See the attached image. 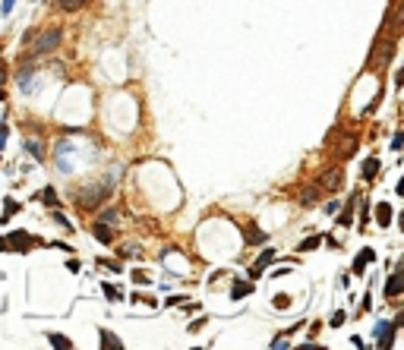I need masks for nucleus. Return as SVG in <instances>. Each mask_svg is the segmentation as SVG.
I'll return each instance as SVG.
<instances>
[{"label": "nucleus", "instance_id": "nucleus-1", "mask_svg": "<svg viewBox=\"0 0 404 350\" xmlns=\"http://www.w3.org/2000/svg\"><path fill=\"white\" fill-rule=\"evenodd\" d=\"M35 243H38V240H35L32 234H26V230H16V234L7 237V249H29Z\"/></svg>", "mask_w": 404, "mask_h": 350}, {"label": "nucleus", "instance_id": "nucleus-2", "mask_svg": "<svg viewBox=\"0 0 404 350\" xmlns=\"http://www.w3.org/2000/svg\"><path fill=\"white\" fill-rule=\"evenodd\" d=\"M104 196H107V186H104V183H92V193H82L79 202H82V205H95V202L104 199Z\"/></svg>", "mask_w": 404, "mask_h": 350}, {"label": "nucleus", "instance_id": "nucleus-3", "mask_svg": "<svg viewBox=\"0 0 404 350\" xmlns=\"http://www.w3.org/2000/svg\"><path fill=\"white\" fill-rule=\"evenodd\" d=\"M392 331H395V325H389V322L376 325V338H379V344H382V347H389V344H392Z\"/></svg>", "mask_w": 404, "mask_h": 350}, {"label": "nucleus", "instance_id": "nucleus-4", "mask_svg": "<svg viewBox=\"0 0 404 350\" xmlns=\"http://www.w3.org/2000/svg\"><path fill=\"white\" fill-rule=\"evenodd\" d=\"M60 41V32H44V38L38 41V51H51V48H57Z\"/></svg>", "mask_w": 404, "mask_h": 350}, {"label": "nucleus", "instance_id": "nucleus-5", "mask_svg": "<svg viewBox=\"0 0 404 350\" xmlns=\"http://www.w3.org/2000/svg\"><path fill=\"white\" fill-rule=\"evenodd\" d=\"M376 221H379V227H389V224H392V208L385 205V202L376 208Z\"/></svg>", "mask_w": 404, "mask_h": 350}, {"label": "nucleus", "instance_id": "nucleus-6", "mask_svg": "<svg viewBox=\"0 0 404 350\" xmlns=\"http://www.w3.org/2000/svg\"><path fill=\"white\" fill-rule=\"evenodd\" d=\"M373 259V249H363L360 255H357V262H354V274H360L363 268H366V262H370Z\"/></svg>", "mask_w": 404, "mask_h": 350}, {"label": "nucleus", "instance_id": "nucleus-7", "mask_svg": "<svg viewBox=\"0 0 404 350\" xmlns=\"http://www.w3.org/2000/svg\"><path fill=\"white\" fill-rule=\"evenodd\" d=\"M101 347H107V350H120L123 344H120V341L111 335V331H101Z\"/></svg>", "mask_w": 404, "mask_h": 350}, {"label": "nucleus", "instance_id": "nucleus-8", "mask_svg": "<svg viewBox=\"0 0 404 350\" xmlns=\"http://www.w3.org/2000/svg\"><path fill=\"white\" fill-rule=\"evenodd\" d=\"M253 290V284H246V281H240V284H234V290H231V297L234 300H240V297H246V293Z\"/></svg>", "mask_w": 404, "mask_h": 350}, {"label": "nucleus", "instance_id": "nucleus-9", "mask_svg": "<svg viewBox=\"0 0 404 350\" xmlns=\"http://www.w3.org/2000/svg\"><path fill=\"white\" fill-rule=\"evenodd\" d=\"M95 240H101V243H111L114 237H111V230L107 227H101V224H95Z\"/></svg>", "mask_w": 404, "mask_h": 350}, {"label": "nucleus", "instance_id": "nucleus-10", "mask_svg": "<svg viewBox=\"0 0 404 350\" xmlns=\"http://www.w3.org/2000/svg\"><path fill=\"white\" fill-rule=\"evenodd\" d=\"M48 341H51L54 347H60V350H70V347H73V344H70L63 335H48Z\"/></svg>", "mask_w": 404, "mask_h": 350}, {"label": "nucleus", "instance_id": "nucleus-11", "mask_svg": "<svg viewBox=\"0 0 404 350\" xmlns=\"http://www.w3.org/2000/svg\"><path fill=\"white\" fill-rule=\"evenodd\" d=\"M376 171H379V161H366V164H363V177H366V180H373Z\"/></svg>", "mask_w": 404, "mask_h": 350}, {"label": "nucleus", "instance_id": "nucleus-12", "mask_svg": "<svg viewBox=\"0 0 404 350\" xmlns=\"http://www.w3.org/2000/svg\"><path fill=\"white\" fill-rule=\"evenodd\" d=\"M85 4V0H60V10H66V13H73V10H79Z\"/></svg>", "mask_w": 404, "mask_h": 350}, {"label": "nucleus", "instance_id": "nucleus-13", "mask_svg": "<svg viewBox=\"0 0 404 350\" xmlns=\"http://www.w3.org/2000/svg\"><path fill=\"white\" fill-rule=\"evenodd\" d=\"M272 255H275V252H272V249H265V252L259 255V262H256V268H268V262H272Z\"/></svg>", "mask_w": 404, "mask_h": 350}, {"label": "nucleus", "instance_id": "nucleus-14", "mask_svg": "<svg viewBox=\"0 0 404 350\" xmlns=\"http://www.w3.org/2000/svg\"><path fill=\"white\" fill-rule=\"evenodd\" d=\"M319 243H322V240H319V237H309V240H306V243H300V249H303V252H309V249H316Z\"/></svg>", "mask_w": 404, "mask_h": 350}, {"label": "nucleus", "instance_id": "nucleus-15", "mask_svg": "<svg viewBox=\"0 0 404 350\" xmlns=\"http://www.w3.org/2000/svg\"><path fill=\"white\" fill-rule=\"evenodd\" d=\"M351 212H354V199H351V202H347V208H344V215L338 218V221H341V224H351Z\"/></svg>", "mask_w": 404, "mask_h": 350}, {"label": "nucleus", "instance_id": "nucleus-16", "mask_svg": "<svg viewBox=\"0 0 404 350\" xmlns=\"http://www.w3.org/2000/svg\"><path fill=\"white\" fill-rule=\"evenodd\" d=\"M250 243H265V234H259V230H250V237H246Z\"/></svg>", "mask_w": 404, "mask_h": 350}, {"label": "nucleus", "instance_id": "nucleus-17", "mask_svg": "<svg viewBox=\"0 0 404 350\" xmlns=\"http://www.w3.org/2000/svg\"><path fill=\"white\" fill-rule=\"evenodd\" d=\"M101 287H104V293H107V297H111V300H117V297H120V293L114 290V284H101Z\"/></svg>", "mask_w": 404, "mask_h": 350}, {"label": "nucleus", "instance_id": "nucleus-18", "mask_svg": "<svg viewBox=\"0 0 404 350\" xmlns=\"http://www.w3.org/2000/svg\"><path fill=\"white\" fill-rule=\"evenodd\" d=\"M133 281H139V284H145V281H149V274H145V271H133Z\"/></svg>", "mask_w": 404, "mask_h": 350}, {"label": "nucleus", "instance_id": "nucleus-19", "mask_svg": "<svg viewBox=\"0 0 404 350\" xmlns=\"http://www.w3.org/2000/svg\"><path fill=\"white\" fill-rule=\"evenodd\" d=\"M44 202H48V205H54V202H57V196H54V190H44Z\"/></svg>", "mask_w": 404, "mask_h": 350}, {"label": "nucleus", "instance_id": "nucleus-20", "mask_svg": "<svg viewBox=\"0 0 404 350\" xmlns=\"http://www.w3.org/2000/svg\"><path fill=\"white\" fill-rule=\"evenodd\" d=\"M13 4H16V0H4V4H0V13H10V10H13Z\"/></svg>", "mask_w": 404, "mask_h": 350}, {"label": "nucleus", "instance_id": "nucleus-21", "mask_svg": "<svg viewBox=\"0 0 404 350\" xmlns=\"http://www.w3.org/2000/svg\"><path fill=\"white\" fill-rule=\"evenodd\" d=\"M4 142H7V126H0V149H4Z\"/></svg>", "mask_w": 404, "mask_h": 350}, {"label": "nucleus", "instance_id": "nucleus-22", "mask_svg": "<svg viewBox=\"0 0 404 350\" xmlns=\"http://www.w3.org/2000/svg\"><path fill=\"white\" fill-rule=\"evenodd\" d=\"M0 249H7V237H0Z\"/></svg>", "mask_w": 404, "mask_h": 350}, {"label": "nucleus", "instance_id": "nucleus-23", "mask_svg": "<svg viewBox=\"0 0 404 350\" xmlns=\"http://www.w3.org/2000/svg\"><path fill=\"white\" fill-rule=\"evenodd\" d=\"M0 79H4V69H0Z\"/></svg>", "mask_w": 404, "mask_h": 350}]
</instances>
